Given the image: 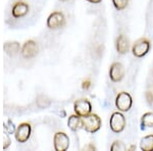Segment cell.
I'll return each instance as SVG.
<instances>
[{
    "instance_id": "9",
    "label": "cell",
    "mask_w": 153,
    "mask_h": 151,
    "mask_svg": "<svg viewBox=\"0 0 153 151\" xmlns=\"http://www.w3.org/2000/svg\"><path fill=\"white\" fill-rule=\"evenodd\" d=\"M38 53V45L35 41L29 40L22 47V55L25 58H32Z\"/></svg>"
},
{
    "instance_id": "1",
    "label": "cell",
    "mask_w": 153,
    "mask_h": 151,
    "mask_svg": "<svg viewBox=\"0 0 153 151\" xmlns=\"http://www.w3.org/2000/svg\"><path fill=\"white\" fill-rule=\"evenodd\" d=\"M82 127L88 133H95L101 127V120L97 115H88L82 118Z\"/></svg>"
},
{
    "instance_id": "22",
    "label": "cell",
    "mask_w": 153,
    "mask_h": 151,
    "mask_svg": "<svg viewBox=\"0 0 153 151\" xmlns=\"http://www.w3.org/2000/svg\"><path fill=\"white\" fill-rule=\"evenodd\" d=\"M146 96H147V100H148V102L149 103H152V101H153V97H152V94L150 93V92H147L146 94Z\"/></svg>"
},
{
    "instance_id": "4",
    "label": "cell",
    "mask_w": 153,
    "mask_h": 151,
    "mask_svg": "<svg viewBox=\"0 0 153 151\" xmlns=\"http://www.w3.org/2000/svg\"><path fill=\"white\" fill-rule=\"evenodd\" d=\"M149 49H150L149 41L145 38H141L135 42V44L133 45L132 51L136 57H143V56L146 55L148 53Z\"/></svg>"
},
{
    "instance_id": "11",
    "label": "cell",
    "mask_w": 153,
    "mask_h": 151,
    "mask_svg": "<svg viewBox=\"0 0 153 151\" xmlns=\"http://www.w3.org/2000/svg\"><path fill=\"white\" fill-rule=\"evenodd\" d=\"M29 11V5L24 2H19L16 5L12 7V16L14 18H21L28 13Z\"/></svg>"
},
{
    "instance_id": "10",
    "label": "cell",
    "mask_w": 153,
    "mask_h": 151,
    "mask_svg": "<svg viewBox=\"0 0 153 151\" xmlns=\"http://www.w3.org/2000/svg\"><path fill=\"white\" fill-rule=\"evenodd\" d=\"M31 136V126L27 123H21L16 131V139L21 143H24L29 140Z\"/></svg>"
},
{
    "instance_id": "17",
    "label": "cell",
    "mask_w": 153,
    "mask_h": 151,
    "mask_svg": "<svg viewBox=\"0 0 153 151\" xmlns=\"http://www.w3.org/2000/svg\"><path fill=\"white\" fill-rule=\"evenodd\" d=\"M112 3L117 10H123L128 6L129 0H112Z\"/></svg>"
},
{
    "instance_id": "13",
    "label": "cell",
    "mask_w": 153,
    "mask_h": 151,
    "mask_svg": "<svg viewBox=\"0 0 153 151\" xmlns=\"http://www.w3.org/2000/svg\"><path fill=\"white\" fill-rule=\"evenodd\" d=\"M140 148L143 151H153V135L143 137L140 142Z\"/></svg>"
},
{
    "instance_id": "20",
    "label": "cell",
    "mask_w": 153,
    "mask_h": 151,
    "mask_svg": "<svg viewBox=\"0 0 153 151\" xmlns=\"http://www.w3.org/2000/svg\"><path fill=\"white\" fill-rule=\"evenodd\" d=\"M4 139H5V144L3 145V148H4V149H6V148L9 146V144H10V139L8 138V134H7V133L4 135Z\"/></svg>"
},
{
    "instance_id": "16",
    "label": "cell",
    "mask_w": 153,
    "mask_h": 151,
    "mask_svg": "<svg viewBox=\"0 0 153 151\" xmlns=\"http://www.w3.org/2000/svg\"><path fill=\"white\" fill-rule=\"evenodd\" d=\"M142 128H150L153 127V112H146L143 115L141 118Z\"/></svg>"
},
{
    "instance_id": "12",
    "label": "cell",
    "mask_w": 153,
    "mask_h": 151,
    "mask_svg": "<svg viewBox=\"0 0 153 151\" xmlns=\"http://www.w3.org/2000/svg\"><path fill=\"white\" fill-rule=\"evenodd\" d=\"M117 50L120 54H125L129 50V41L124 35L118 36L117 40Z\"/></svg>"
},
{
    "instance_id": "7",
    "label": "cell",
    "mask_w": 153,
    "mask_h": 151,
    "mask_svg": "<svg viewBox=\"0 0 153 151\" xmlns=\"http://www.w3.org/2000/svg\"><path fill=\"white\" fill-rule=\"evenodd\" d=\"M65 19L61 12L55 11L51 13L47 19V27L49 29H58L65 25Z\"/></svg>"
},
{
    "instance_id": "14",
    "label": "cell",
    "mask_w": 153,
    "mask_h": 151,
    "mask_svg": "<svg viewBox=\"0 0 153 151\" xmlns=\"http://www.w3.org/2000/svg\"><path fill=\"white\" fill-rule=\"evenodd\" d=\"M68 128H70L73 132L78 131L79 129L82 127V120L80 118V115H71L70 118H68Z\"/></svg>"
},
{
    "instance_id": "19",
    "label": "cell",
    "mask_w": 153,
    "mask_h": 151,
    "mask_svg": "<svg viewBox=\"0 0 153 151\" xmlns=\"http://www.w3.org/2000/svg\"><path fill=\"white\" fill-rule=\"evenodd\" d=\"M4 131L7 134H12L14 132V125L11 121H7V122L4 123Z\"/></svg>"
},
{
    "instance_id": "15",
    "label": "cell",
    "mask_w": 153,
    "mask_h": 151,
    "mask_svg": "<svg viewBox=\"0 0 153 151\" xmlns=\"http://www.w3.org/2000/svg\"><path fill=\"white\" fill-rule=\"evenodd\" d=\"M4 51L10 56L16 55L19 50V44L18 42H7L3 46Z\"/></svg>"
},
{
    "instance_id": "8",
    "label": "cell",
    "mask_w": 153,
    "mask_h": 151,
    "mask_svg": "<svg viewBox=\"0 0 153 151\" xmlns=\"http://www.w3.org/2000/svg\"><path fill=\"white\" fill-rule=\"evenodd\" d=\"M109 77L112 82H120L125 77V68L120 62H114L109 68Z\"/></svg>"
},
{
    "instance_id": "2",
    "label": "cell",
    "mask_w": 153,
    "mask_h": 151,
    "mask_svg": "<svg viewBox=\"0 0 153 151\" xmlns=\"http://www.w3.org/2000/svg\"><path fill=\"white\" fill-rule=\"evenodd\" d=\"M110 129L114 133H120L124 131L126 127V118L123 113L120 112H113L110 116L109 121Z\"/></svg>"
},
{
    "instance_id": "5",
    "label": "cell",
    "mask_w": 153,
    "mask_h": 151,
    "mask_svg": "<svg viewBox=\"0 0 153 151\" xmlns=\"http://www.w3.org/2000/svg\"><path fill=\"white\" fill-rule=\"evenodd\" d=\"M54 148L56 151H65L70 146V138L65 133L58 132L54 135Z\"/></svg>"
},
{
    "instance_id": "21",
    "label": "cell",
    "mask_w": 153,
    "mask_h": 151,
    "mask_svg": "<svg viewBox=\"0 0 153 151\" xmlns=\"http://www.w3.org/2000/svg\"><path fill=\"white\" fill-rule=\"evenodd\" d=\"M90 81L87 80V81H84L83 82V85H82V87L83 89H89V87H90Z\"/></svg>"
},
{
    "instance_id": "24",
    "label": "cell",
    "mask_w": 153,
    "mask_h": 151,
    "mask_svg": "<svg viewBox=\"0 0 153 151\" xmlns=\"http://www.w3.org/2000/svg\"><path fill=\"white\" fill-rule=\"evenodd\" d=\"M60 1H62V2H66V1H68V0H60Z\"/></svg>"
},
{
    "instance_id": "3",
    "label": "cell",
    "mask_w": 153,
    "mask_h": 151,
    "mask_svg": "<svg viewBox=\"0 0 153 151\" xmlns=\"http://www.w3.org/2000/svg\"><path fill=\"white\" fill-rule=\"evenodd\" d=\"M133 100L132 97L129 93L127 92H120L118 93L115 99V105H117V109L120 111H128L132 107Z\"/></svg>"
},
{
    "instance_id": "23",
    "label": "cell",
    "mask_w": 153,
    "mask_h": 151,
    "mask_svg": "<svg viewBox=\"0 0 153 151\" xmlns=\"http://www.w3.org/2000/svg\"><path fill=\"white\" fill-rule=\"evenodd\" d=\"M87 1L91 2V3H100L102 0H87Z\"/></svg>"
},
{
    "instance_id": "6",
    "label": "cell",
    "mask_w": 153,
    "mask_h": 151,
    "mask_svg": "<svg viewBox=\"0 0 153 151\" xmlns=\"http://www.w3.org/2000/svg\"><path fill=\"white\" fill-rule=\"evenodd\" d=\"M74 109L75 112L80 116H86L91 113V109H92V106H91L90 101L87 99H79L75 102L74 105Z\"/></svg>"
},
{
    "instance_id": "18",
    "label": "cell",
    "mask_w": 153,
    "mask_h": 151,
    "mask_svg": "<svg viewBox=\"0 0 153 151\" xmlns=\"http://www.w3.org/2000/svg\"><path fill=\"white\" fill-rule=\"evenodd\" d=\"M110 149L112 151H117V150L124 151V150H127V146H126L125 143L122 142V141H114V142L112 143Z\"/></svg>"
}]
</instances>
